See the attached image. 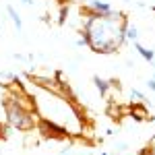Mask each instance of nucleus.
Returning <instances> with one entry per match:
<instances>
[{
	"instance_id": "nucleus-10",
	"label": "nucleus",
	"mask_w": 155,
	"mask_h": 155,
	"mask_svg": "<svg viewBox=\"0 0 155 155\" xmlns=\"http://www.w3.org/2000/svg\"><path fill=\"white\" fill-rule=\"evenodd\" d=\"M124 35H126V39H130V41H137L139 31H137V27H134V25H128V27H126V31H124Z\"/></svg>"
},
{
	"instance_id": "nucleus-14",
	"label": "nucleus",
	"mask_w": 155,
	"mask_h": 155,
	"mask_svg": "<svg viewBox=\"0 0 155 155\" xmlns=\"http://www.w3.org/2000/svg\"><path fill=\"white\" fill-rule=\"evenodd\" d=\"M147 87H149L151 91H155V79H149V81H147Z\"/></svg>"
},
{
	"instance_id": "nucleus-11",
	"label": "nucleus",
	"mask_w": 155,
	"mask_h": 155,
	"mask_svg": "<svg viewBox=\"0 0 155 155\" xmlns=\"http://www.w3.org/2000/svg\"><path fill=\"white\" fill-rule=\"evenodd\" d=\"M139 155H155V141H149V145L143 147Z\"/></svg>"
},
{
	"instance_id": "nucleus-6",
	"label": "nucleus",
	"mask_w": 155,
	"mask_h": 155,
	"mask_svg": "<svg viewBox=\"0 0 155 155\" xmlns=\"http://www.w3.org/2000/svg\"><path fill=\"white\" fill-rule=\"evenodd\" d=\"M89 8H93L95 12H99V15H110L112 11V6L107 4V2H101V0H89V4H87Z\"/></svg>"
},
{
	"instance_id": "nucleus-13",
	"label": "nucleus",
	"mask_w": 155,
	"mask_h": 155,
	"mask_svg": "<svg viewBox=\"0 0 155 155\" xmlns=\"http://www.w3.org/2000/svg\"><path fill=\"white\" fill-rule=\"evenodd\" d=\"M130 95H132V97H137V99H145V95L141 93V91H139V89H132V91H130Z\"/></svg>"
},
{
	"instance_id": "nucleus-15",
	"label": "nucleus",
	"mask_w": 155,
	"mask_h": 155,
	"mask_svg": "<svg viewBox=\"0 0 155 155\" xmlns=\"http://www.w3.org/2000/svg\"><path fill=\"white\" fill-rule=\"evenodd\" d=\"M6 137V128H4V124L0 122V139H4Z\"/></svg>"
},
{
	"instance_id": "nucleus-12",
	"label": "nucleus",
	"mask_w": 155,
	"mask_h": 155,
	"mask_svg": "<svg viewBox=\"0 0 155 155\" xmlns=\"http://www.w3.org/2000/svg\"><path fill=\"white\" fill-rule=\"evenodd\" d=\"M66 15H68V8H66V4H62V8H60V17H58V23L64 25V21H66Z\"/></svg>"
},
{
	"instance_id": "nucleus-5",
	"label": "nucleus",
	"mask_w": 155,
	"mask_h": 155,
	"mask_svg": "<svg viewBox=\"0 0 155 155\" xmlns=\"http://www.w3.org/2000/svg\"><path fill=\"white\" fill-rule=\"evenodd\" d=\"M130 112H128V116L137 120V122H143V120H153V116H149V112H147V107L143 104H130Z\"/></svg>"
},
{
	"instance_id": "nucleus-3",
	"label": "nucleus",
	"mask_w": 155,
	"mask_h": 155,
	"mask_svg": "<svg viewBox=\"0 0 155 155\" xmlns=\"http://www.w3.org/2000/svg\"><path fill=\"white\" fill-rule=\"evenodd\" d=\"M29 81L46 91H52L54 95H58L60 91V85H58V79L56 77H39V74H29Z\"/></svg>"
},
{
	"instance_id": "nucleus-16",
	"label": "nucleus",
	"mask_w": 155,
	"mask_h": 155,
	"mask_svg": "<svg viewBox=\"0 0 155 155\" xmlns=\"http://www.w3.org/2000/svg\"><path fill=\"white\" fill-rule=\"evenodd\" d=\"M23 4H27V6H31V4H33V0H23Z\"/></svg>"
},
{
	"instance_id": "nucleus-8",
	"label": "nucleus",
	"mask_w": 155,
	"mask_h": 155,
	"mask_svg": "<svg viewBox=\"0 0 155 155\" xmlns=\"http://www.w3.org/2000/svg\"><path fill=\"white\" fill-rule=\"evenodd\" d=\"M134 50H137V52H139V54H141V56H143L147 62H153V60H155V52H153V50L143 48V46H141L139 41H134Z\"/></svg>"
},
{
	"instance_id": "nucleus-7",
	"label": "nucleus",
	"mask_w": 155,
	"mask_h": 155,
	"mask_svg": "<svg viewBox=\"0 0 155 155\" xmlns=\"http://www.w3.org/2000/svg\"><path fill=\"white\" fill-rule=\"evenodd\" d=\"M93 83H95L97 91H99V93H101L104 97H106V95H107V91L112 89V85H110V81H106V79H99V77H93Z\"/></svg>"
},
{
	"instance_id": "nucleus-2",
	"label": "nucleus",
	"mask_w": 155,
	"mask_h": 155,
	"mask_svg": "<svg viewBox=\"0 0 155 155\" xmlns=\"http://www.w3.org/2000/svg\"><path fill=\"white\" fill-rule=\"evenodd\" d=\"M35 128L41 132V137H46V139H56V141H62V139H68V137H71V132L66 130L64 126H60L58 122L46 118V116H37Z\"/></svg>"
},
{
	"instance_id": "nucleus-18",
	"label": "nucleus",
	"mask_w": 155,
	"mask_h": 155,
	"mask_svg": "<svg viewBox=\"0 0 155 155\" xmlns=\"http://www.w3.org/2000/svg\"><path fill=\"white\" fill-rule=\"evenodd\" d=\"M153 79H155V77H153Z\"/></svg>"
},
{
	"instance_id": "nucleus-1",
	"label": "nucleus",
	"mask_w": 155,
	"mask_h": 155,
	"mask_svg": "<svg viewBox=\"0 0 155 155\" xmlns=\"http://www.w3.org/2000/svg\"><path fill=\"white\" fill-rule=\"evenodd\" d=\"M2 107H4V114H6V120L12 128L17 130H23V132H29L35 128L37 124V114L33 110H27V107L19 106L11 95H6L2 99Z\"/></svg>"
},
{
	"instance_id": "nucleus-9",
	"label": "nucleus",
	"mask_w": 155,
	"mask_h": 155,
	"mask_svg": "<svg viewBox=\"0 0 155 155\" xmlns=\"http://www.w3.org/2000/svg\"><path fill=\"white\" fill-rule=\"evenodd\" d=\"M6 12H8V17L12 19V23L17 25V31H21V29H23V21H21L19 12L15 11V6H11V4H8V6H6Z\"/></svg>"
},
{
	"instance_id": "nucleus-4",
	"label": "nucleus",
	"mask_w": 155,
	"mask_h": 155,
	"mask_svg": "<svg viewBox=\"0 0 155 155\" xmlns=\"http://www.w3.org/2000/svg\"><path fill=\"white\" fill-rule=\"evenodd\" d=\"M128 112H130L128 106H118V104H114V101L107 104V114H110V118L116 120V122H120L124 116H128Z\"/></svg>"
},
{
	"instance_id": "nucleus-17",
	"label": "nucleus",
	"mask_w": 155,
	"mask_h": 155,
	"mask_svg": "<svg viewBox=\"0 0 155 155\" xmlns=\"http://www.w3.org/2000/svg\"><path fill=\"white\" fill-rule=\"evenodd\" d=\"M58 2H60V4H64V2H68V0H58Z\"/></svg>"
}]
</instances>
